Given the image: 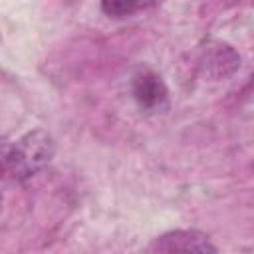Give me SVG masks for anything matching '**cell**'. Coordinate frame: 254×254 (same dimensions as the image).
Segmentation results:
<instances>
[{
    "instance_id": "1",
    "label": "cell",
    "mask_w": 254,
    "mask_h": 254,
    "mask_svg": "<svg viewBox=\"0 0 254 254\" xmlns=\"http://www.w3.org/2000/svg\"><path fill=\"white\" fill-rule=\"evenodd\" d=\"M56 145L52 135L36 129L22 135L18 141L4 145V169L14 181L24 183L42 171L52 161Z\"/></svg>"
},
{
    "instance_id": "2",
    "label": "cell",
    "mask_w": 254,
    "mask_h": 254,
    "mask_svg": "<svg viewBox=\"0 0 254 254\" xmlns=\"http://www.w3.org/2000/svg\"><path fill=\"white\" fill-rule=\"evenodd\" d=\"M147 254H216V248L200 230H169L149 244Z\"/></svg>"
},
{
    "instance_id": "3",
    "label": "cell",
    "mask_w": 254,
    "mask_h": 254,
    "mask_svg": "<svg viewBox=\"0 0 254 254\" xmlns=\"http://www.w3.org/2000/svg\"><path fill=\"white\" fill-rule=\"evenodd\" d=\"M131 93H133L137 105L145 111H159V109L167 107V99H169L167 85L151 69H141L133 75Z\"/></svg>"
},
{
    "instance_id": "4",
    "label": "cell",
    "mask_w": 254,
    "mask_h": 254,
    "mask_svg": "<svg viewBox=\"0 0 254 254\" xmlns=\"http://www.w3.org/2000/svg\"><path fill=\"white\" fill-rule=\"evenodd\" d=\"M200 65H202V71L206 75L220 79V77L230 75L240 65V58L230 46L220 44V42H210L202 50Z\"/></svg>"
},
{
    "instance_id": "5",
    "label": "cell",
    "mask_w": 254,
    "mask_h": 254,
    "mask_svg": "<svg viewBox=\"0 0 254 254\" xmlns=\"http://www.w3.org/2000/svg\"><path fill=\"white\" fill-rule=\"evenodd\" d=\"M149 6H153V2H121V0H113V2H103L101 10L109 18H127V16L135 14L137 10H145Z\"/></svg>"
}]
</instances>
